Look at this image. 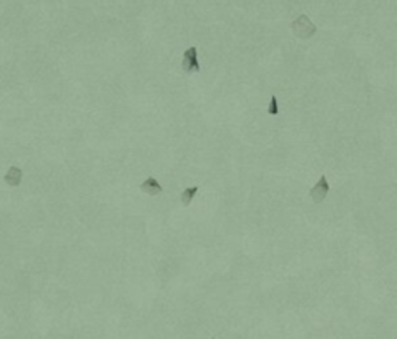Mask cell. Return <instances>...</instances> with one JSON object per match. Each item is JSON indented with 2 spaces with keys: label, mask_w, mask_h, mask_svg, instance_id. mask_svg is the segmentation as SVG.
Instances as JSON below:
<instances>
[{
  "label": "cell",
  "mask_w": 397,
  "mask_h": 339,
  "mask_svg": "<svg viewBox=\"0 0 397 339\" xmlns=\"http://www.w3.org/2000/svg\"><path fill=\"white\" fill-rule=\"evenodd\" d=\"M200 191V187H189L186 188L183 193H181V203L183 206H189V203L193 201V198L196 196V193Z\"/></svg>",
  "instance_id": "cell-6"
},
{
  "label": "cell",
  "mask_w": 397,
  "mask_h": 339,
  "mask_svg": "<svg viewBox=\"0 0 397 339\" xmlns=\"http://www.w3.org/2000/svg\"><path fill=\"white\" fill-rule=\"evenodd\" d=\"M142 191L143 193H146V195H150V196H156V195H161L163 193V187L158 183V180H155V178H146L142 183Z\"/></svg>",
  "instance_id": "cell-4"
},
{
  "label": "cell",
  "mask_w": 397,
  "mask_h": 339,
  "mask_svg": "<svg viewBox=\"0 0 397 339\" xmlns=\"http://www.w3.org/2000/svg\"><path fill=\"white\" fill-rule=\"evenodd\" d=\"M281 110H279V103H278V98L272 95L271 97V102H270V106H268V115H272V117H276V115H279Z\"/></svg>",
  "instance_id": "cell-7"
},
{
  "label": "cell",
  "mask_w": 397,
  "mask_h": 339,
  "mask_svg": "<svg viewBox=\"0 0 397 339\" xmlns=\"http://www.w3.org/2000/svg\"><path fill=\"white\" fill-rule=\"evenodd\" d=\"M291 28H293V34L299 37V39H311L317 30L316 25L311 22V19L304 14L299 15V17L291 23Z\"/></svg>",
  "instance_id": "cell-1"
},
{
  "label": "cell",
  "mask_w": 397,
  "mask_h": 339,
  "mask_svg": "<svg viewBox=\"0 0 397 339\" xmlns=\"http://www.w3.org/2000/svg\"><path fill=\"white\" fill-rule=\"evenodd\" d=\"M22 176H23L22 170L17 167H12L9 168L7 175L3 176V181H5L7 185H10V187H19V185L22 183Z\"/></svg>",
  "instance_id": "cell-5"
},
{
  "label": "cell",
  "mask_w": 397,
  "mask_h": 339,
  "mask_svg": "<svg viewBox=\"0 0 397 339\" xmlns=\"http://www.w3.org/2000/svg\"><path fill=\"white\" fill-rule=\"evenodd\" d=\"M328 193H329V183H328V180H326V176L324 175H321V178L319 181L316 183V187H314L311 190V198H313V201L314 203H322V201L326 200V196H328Z\"/></svg>",
  "instance_id": "cell-3"
},
{
  "label": "cell",
  "mask_w": 397,
  "mask_h": 339,
  "mask_svg": "<svg viewBox=\"0 0 397 339\" xmlns=\"http://www.w3.org/2000/svg\"><path fill=\"white\" fill-rule=\"evenodd\" d=\"M181 65H183V70L186 73L200 72L201 65H200V60H198V48L196 47H189L188 50H185Z\"/></svg>",
  "instance_id": "cell-2"
}]
</instances>
